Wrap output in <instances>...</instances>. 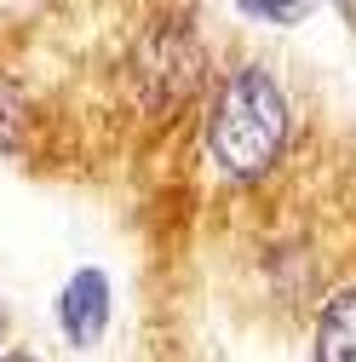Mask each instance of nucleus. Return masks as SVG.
<instances>
[{
    "label": "nucleus",
    "mask_w": 356,
    "mask_h": 362,
    "mask_svg": "<svg viewBox=\"0 0 356 362\" xmlns=\"http://www.w3.org/2000/svg\"><path fill=\"white\" fill-rule=\"evenodd\" d=\"M40 139H47V110L35 81L0 58V161H29Z\"/></svg>",
    "instance_id": "5"
},
{
    "label": "nucleus",
    "mask_w": 356,
    "mask_h": 362,
    "mask_svg": "<svg viewBox=\"0 0 356 362\" xmlns=\"http://www.w3.org/2000/svg\"><path fill=\"white\" fill-rule=\"evenodd\" d=\"M52 328L69 351H98L115 328V276L104 264H75L52 293Z\"/></svg>",
    "instance_id": "3"
},
{
    "label": "nucleus",
    "mask_w": 356,
    "mask_h": 362,
    "mask_svg": "<svg viewBox=\"0 0 356 362\" xmlns=\"http://www.w3.org/2000/svg\"><path fill=\"white\" fill-rule=\"evenodd\" d=\"M18 6H40V0H18Z\"/></svg>",
    "instance_id": "8"
},
{
    "label": "nucleus",
    "mask_w": 356,
    "mask_h": 362,
    "mask_svg": "<svg viewBox=\"0 0 356 362\" xmlns=\"http://www.w3.org/2000/svg\"><path fill=\"white\" fill-rule=\"evenodd\" d=\"M299 150V104L276 64L225 58L196 110V156L230 196H259L287 173Z\"/></svg>",
    "instance_id": "1"
},
{
    "label": "nucleus",
    "mask_w": 356,
    "mask_h": 362,
    "mask_svg": "<svg viewBox=\"0 0 356 362\" xmlns=\"http://www.w3.org/2000/svg\"><path fill=\"white\" fill-rule=\"evenodd\" d=\"M0 362H52V356L35 351V345H6V351H0Z\"/></svg>",
    "instance_id": "6"
},
{
    "label": "nucleus",
    "mask_w": 356,
    "mask_h": 362,
    "mask_svg": "<svg viewBox=\"0 0 356 362\" xmlns=\"http://www.w3.org/2000/svg\"><path fill=\"white\" fill-rule=\"evenodd\" d=\"M218 75L196 6H150L109 58V93L138 132H172Z\"/></svg>",
    "instance_id": "2"
},
{
    "label": "nucleus",
    "mask_w": 356,
    "mask_h": 362,
    "mask_svg": "<svg viewBox=\"0 0 356 362\" xmlns=\"http://www.w3.org/2000/svg\"><path fill=\"white\" fill-rule=\"evenodd\" d=\"M304 362H356V276L333 282L304 316Z\"/></svg>",
    "instance_id": "4"
},
{
    "label": "nucleus",
    "mask_w": 356,
    "mask_h": 362,
    "mask_svg": "<svg viewBox=\"0 0 356 362\" xmlns=\"http://www.w3.org/2000/svg\"><path fill=\"white\" fill-rule=\"evenodd\" d=\"M6 345H12V310L0 305V351H6Z\"/></svg>",
    "instance_id": "7"
}]
</instances>
